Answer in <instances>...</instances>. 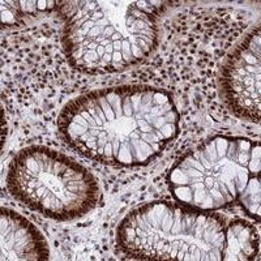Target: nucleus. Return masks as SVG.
Wrapping results in <instances>:
<instances>
[{"label":"nucleus","mask_w":261,"mask_h":261,"mask_svg":"<svg viewBox=\"0 0 261 261\" xmlns=\"http://www.w3.org/2000/svg\"><path fill=\"white\" fill-rule=\"evenodd\" d=\"M62 136L72 148L98 162L146 165L179 132V114L165 90L118 86L72 99L59 116Z\"/></svg>","instance_id":"nucleus-1"},{"label":"nucleus","mask_w":261,"mask_h":261,"mask_svg":"<svg viewBox=\"0 0 261 261\" xmlns=\"http://www.w3.org/2000/svg\"><path fill=\"white\" fill-rule=\"evenodd\" d=\"M63 46L74 68L92 74L124 71L157 45L163 2H62Z\"/></svg>","instance_id":"nucleus-2"},{"label":"nucleus","mask_w":261,"mask_h":261,"mask_svg":"<svg viewBox=\"0 0 261 261\" xmlns=\"http://www.w3.org/2000/svg\"><path fill=\"white\" fill-rule=\"evenodd\" d=\"M226 220L184 204L155 201L130 212L118 244L139 260L222 261Z\"/></svg>","instance_id":"nucleus-3"},{"label":"nucleus","mask_w":261,"mask_h":261,"mask_svg":"<svg viewBox=\"0 0 261 261\" xmlns=\"http://www.w3.org/2000/svg\"><path fill=\"white\" fill-rule=\"evenodd\" d=\"M7 186L21 204L51 220L74 221L99 201V186L89 170L47 146L22 149L9 163Z\"/></svg>","instance_id":"nucleus-4"},{"label":"nucleus","mask_w":261,"mask_h":261,"mask_svg":"<svg viewBox=\"0 0 261 261\" xmlns=\"http://www.w3.org/2000/svg\"><path fill=\"white\" fill-rule=\"evenodd\" d=\"M260 170V144L217 136L176 162L169 175L170 190L180 204L212 212L239 199Z\"/></svg>","instance_id":"nucleus-5"},{"label":"nucleus","mask_w":261,"mask_h":261,"mask_svg":"<svg viewBox=\"0 0 261 261\" xmlns=\"http://www.w3.org/2000/svg\"><path fill=\"white\" fill-rule=\"evenodd\" d=\"M221 90L235 115L252 122L261 110V34L256 28L230 54L221 72Z\"/></svg>","instance_id":"nucleus-6"},{"label":"nucleus","mask_w":261,"mask_h":261,"mask_svg":"<svg viewBox=\"0 0 261 261\" xmlns=\"http://www.w3.org/2000/svg\"><path fill=\"white\" fill-rule=\"evenodd\" d=\"M2 261H46L48 244L36 226L17 212L2 208Z\"/></svg>","instance_id":"nucleus-7"},{"label":"nucleus","mask_w":261,"mask_h":261,"mask_svg":"<svg viewBox=\"0 0 261 261\" xmlns=\"http://www.w3.org/2000/svg\"><path fill=\"white\" fill-rule=\"evenodd\" d=\"M260 249V239L255 226L244 220L226 225L222 261L255 260Z\"/></svg>","instance_id":"nucleus-8"},{"label":"nucleus","mask_w":261,"mask_h":261,"mask_svg":"<svg viewBox=\"0 0 261 261\" xmlns=\"http://www.w3.org/2000/svg\"><path fill=\"white\" fill-rule=\"evenodd\" d=\"M239 201L243 205L247 213L255 220L260 221L261 217V183L260 174L251 176L246 188L239 196Z\"/></svg>","instance_id":"nucleus-9"}]
</instances>
